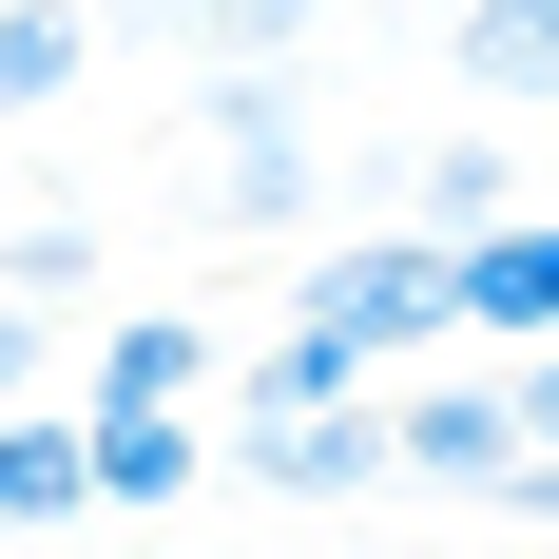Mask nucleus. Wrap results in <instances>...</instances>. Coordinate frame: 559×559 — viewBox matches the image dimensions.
Masks as SVG:
<instances>
[{
    "label": "nucleus",
    "mask_w": 559,
    "mask_h": 559,
    "mask_svg": "<svg viewBox=\"0 0 559 559\" xmlns=\"http://www.w3.org/2000/svg\"><path fill=\"white\" fill-rule=\"evenodd\" d=\"M463 97H559V0H463Z\"/></svg>",
    "instance_id": "6e6552de"
},
{
    "label": "nucleus",
    "mask_w": 559,
    "mask_h": 559,
    "mask_svg": "<svg viewBox=\"0 0 559 559\" xmlns=\"http://www.w3.org/2000/svg\"><path fill=\"white\" fill-rule=\"evenodd\" d=\"M483 213H521L502 135H444V155H405V231H483Z\"/></svg>",
    "instance_id": "9b49d317"
},
{
    "label": "nucleus",
    "mask_w": 559,
    "mask_h": 559,
    "mask_svg": "<svg viewBox=\"0 0 559 559\" xmlns=\"http://www.w3.org/2000/svg\"><path fill=\"white\" fill-rule=\"evenodd\" d=\"M444 329H483V347H540V329H559V213L444 231Z\"/></svg>",
    "instance_id": "7ed1b4c3"
},
{
    "label": "nucleus",
    "mask_w": 559,
    "mask_h": 559,
    "mask_svg": "<svg viewBox=\"0 0 559 559\" xmlns=\"http://www.w3.org/2000/svg\"><path fill=\"white\" fill-rule=\"evenodd\" d=\"M193 463H213L193 405H78V483H97V521H174Z\"/></svg>",
    "instance_id": "20e7f679"
},
{
    "label": "nucleus",
    "mask_w": 559,
    "mask_h": 559,
    "mask_svg": "<svg viewBox=\"0 0 559 559\" xmlns=\"http://www.w3.org/2000/svg\"><path fill=\"white\" fill-rule=\"evenodd\" d=\"M231 483H251V502H386V405H367V386L231 405Z\"/></svg>",
    "instance_id": "f03ea898"
},
{
    "label": "nucleus",
    "mask_w": 559,
    "mask_h": 559,
    "mask_svg": "<svg viewBox=\"0 0 559 559\" xmlns=\"http://www.w3.org/2000/svg\"><path fill=\"white\" fill-rule=\"evenodd\" d=\"M0 289H97V231L39 213V231H0Z\"/></svg>",
    "instance_id": "f8f14e48"
},
{
    "label": "nucleus",
    "mask_w": 559,
    "mask_h": 559,
    "mask_svg": "<svg viewBox=\"0 0 559 559\" xmlns=\"http://www.w3.org/2000/svg\"><path fill=\"white\" fill-rule=\"evenodd\" d=\"M78 405H213V329H193V309H116Z\"/></svg>",
    "instance_id": "0eeeda50"
},
{
    "label": "nucleus",
    "mask_w": 559,
    "mask_h": 559,
    "mask_svg": "<svg viewBox=\"0 0 559 559\" xmlns=\"http://www.w3.org/2000/svg\"><path fill=\"white\" fill-rule=\"evenodd\" d=\"M309 20H329V0H155L174 58H309Z\"/></svg>",
    "instance_id": "9d476101"
},
{
    "label": "nucleus",
    "mask_w": 559,
    "mask_h": 559,
    "mask_svg": "<svg viewBox=\"0 0 559 559\" xmlns=\"http://www.w3.org/2000/svg\"><path fill=\"white\" fill-rule=\"evenodd\" d=\"M58 521H97V483H78V405H0V540H58Z\"/></svg>",
    "instance_id": "423d86ee"
},
{
    "label": "nucleus",
    "mask_w": 559,
    "mask_h": 559,
    "mask_svg": "<svg viewBox=\"0 0 559 559\" xmlns=\"http://www.w3.org/2000/svg\"><path fill=\"white\" fill-rule=\"evenodd\" d=\"M0 559H20V540H0Z\"/></svg>",
    "instance_id": "4468645a"
},
{
    "label": "nucleus",
    "mask_w": 559,
    "mask_h": 559,
    "mask_svg": "<svg viewBox=\"0 0 559 559\" xmlns=\"http://www.w3.org/2000/svg\"><path fill=\"white\" fill-rule=\"evenodd\" d=\"M78 58H97V20H78V0H0V116L78 97Z\"/></svg>",
    "instance_id": "1a4fd4ad"
},
{
    "label": "nucleus",
    "mask_w": 559,
    "mask_h": 559,
    "mask_svg": "<svg viewBox=\"0 0 559 559\" xmlns=\"http://www.w3.org/2000/svg\"><path fill=\"white\" fill-rule=\"evenodd\" d=\"M502 463H521L502 367H483V386H405V405H386V483H444V502H483Z\"/></svg>",
    "instance_id": "39448f33"
},
{
    "label": "nucleus",
    "mask_w": 559,
    "mask_h": 559,
    "mask_svg": "<svg viewBox=\"0 0 559 559\" xmlns=\"http://www.w3.org/2000/svg\"><path fill=\"white\" fill-rule=\"evenodd\" d=\"M502 405H521V444H559V347H521V367H502Z\"/></svg>",
    "instance_id": "ddd939ff"
},
{
    "label": "nucleus",
    "mask_w": 559,
    "mask_h": 559,
    "mask_svg": "<svg viewBox=\"0 0 559 559\" xmlns=\"http://www.w3.org/2000/svg\"><path fill=\"white\" fill-rule=\"evenodd\" d=\"M193 135H213V213L231 231H309V78L289 58H193Z\"/></svg>",
    "instance_id": "f257e3e1"
}]
</instances>
